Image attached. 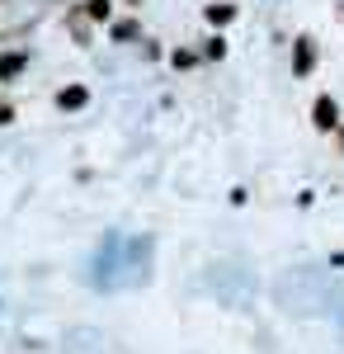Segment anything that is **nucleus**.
<instances>
[{
  "mask_svg": "<svg viewBox=\"0 0 344 354\" xmlns=\"http://www.w3.org/2000/svg\"><path fill=\"white\" fill-rule=\"evenodd\" d=\"M312 123H316L321 133H340V128H344L340 100H335V95H316V104H312Z\"/></svg>",
  "mask_w": 344,
  "mask_h": 354,
  "instance_id": "1",
  "label": "nucleus"
},
{
  "mask_svg": "<svg viewBox=\"0 0 344 354\" xmlns=\"http://www.w3.org/2000/svg\"><path fill=\"white\" fill-rule=\"evenodd\" d=\"M316 62H321L316 38H312V33H302V38L292 43V76H312V71H316Z\"/></svg>",
  "mask_w": 344,
  "mask_h": 354,
  "instance_id": "2",
  "label": "nucleus"
},
{
  "mask_svg": "<svg viewBox=\"0 0 344 354\" xmlns=\"http://www.w3.org/2000/svg\"><path fill=\"white\" fill-rule=\"evenodd\" d=\"M90 104V90L85 85H66L61 95H57V109H85Z\"/></svg>",
  "mask_w": 344,
  "mask_h": 354,
  "instance_id": "3",
  "label": "nucleus"
},
{
  "mask_svg": "<svg viewBox=\"0 0 344 354\" xmlns=\"http://www.w3.org/2000/svg\"><path fill=\"white\" fill-rule=\"evenodd\" d=\"M231 19H236V5H227V0L208 5V24H231Z\"/></svg>",
  "mask_w": 344,
  "mask_h": 354,
  "instance_id": "4",
  "label": "nucleus"
},
{
  "mask_svg": "<svg viewBox=\"0 0 344 354\" xmlns=\"http://www.w3.org/2000/svg\"><path fill=\"white\" fill-rule=\"evenodd\" d=\"M85 19H113V0H85Z\"/></svg>",
  "mask_w": 344,
  "mask_h": 354,
  "instance_id": "5",
  "label": "nucleus"
},
{
  "mask_svg": "<svg viewBox=\"0 0 344 354\" xmlns=\"http://www.w3.org/2000/svg\"><path fill=\"white\" fill-rule=\"evenodd\" d=\"M113 38H137V19H118L113 24Z\"/></svg>",
  "mask_w": 344,
  "mask_h": 354,
  "instance_id": "6",
  "label": "nucleus"
},
{
  "mask_svg": "<svg viewBox=\"0 0 344 354\" xmlns=\"http://www.w3.org/2000/svg\"><path fill=\"white\" fill-rule=\"evenodd\" d=\"M170 62H175V66H180V71H184V66H193V62H198V57L189 53V48H175V57H170Z\"/></svg>",
  "mask_w": 344,
  "mask_h": 354,
  "instance_id": "7",
  "label": "nucleus"
},
{
  "mask_svg": "<svg viewBox=\"0 0 344 354\" xmlns=\"http://www.w3.org/2000/svg\"><path fill=\"white\" fill-rule=\"evenodd\" d=\"M335 151H344V128H340V133H335Z\"/></svg>",
  "mask_w": 344,
  "mask_h": 354,
  "instance_id": "8",
  "label": "nucleus"
},
{
  "mask_svg": "<svg viewBox=\"0 0 344 354\" xmlns=\"http://www.w3.org/2000/svg\"><path fill=\"white\" fill-rule=\"evenodd\" d=\"M5 118H10V109H5V104H0V123H5Z\"/></svg>",
  "mask_w": 344,
  "mask_h": 354,
  "instance_id": "9",
  "label": "nucleus"
},
{
  "mask_svg": "<svg viewBox=\"0 0 344 354\" xmlns=\"http://www.w3.org/2000/svg\"><path fill=\"white\" fill-rule=\"evenodd\" d=\"M123 5H142V0H123Z\"/></svg>",
  "mask_w": 344,
  "mask_h": 354,
  "instance_id": "10",
  "label": "nucleus"
}]
</instances>
